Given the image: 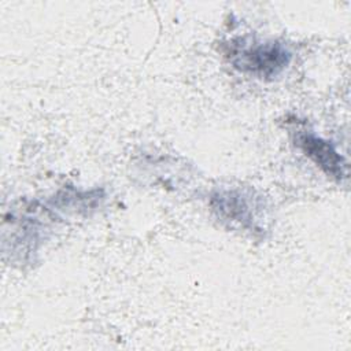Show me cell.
Listing matches in <instances>:
<instances>
[{"mask_svg":"<svg viewBox=\"0 0 351 351\" xmlns=\"http://www.w3.org/2000/svg\"><path fill=\"white\" fill-rule=\"evenodd\" d=\"M228 53L232 64L240 71L250 73L259 78H270L281 73L291 62V52L277 41L230 44Z\"/></svg>","mask_w":351,"mask_h":351,"instance_id":"cell-1","label":"cell"},{"mask_svg":"<svg viewBox=\"0 0 351 351\" xmlns=\"http://www.w3.org/2000/svg\"><path fill=\"white\" fill-rule=\"evenodd\" d=\"M296 144L325 174L339 181L347 177V163L329 141L314 133L300 132L296 136Z\"/></svg>","mask_w":351,"mask_h":351,"instance_id":"cell-2","label":"cell"},{"mask_svg":"<svg viewBox=\"0 0 351 351\" xmlns=\"http://www.w3.org/2000/svg\"><path fill=\"white\" fill-rule=\"evenodd\" d=\"M214 207L225 217L239 221V222H251L254 225V218L251 208L247 200L236 192H218L213 197Z\"/></svg>","mask_w":351,"mask_h":351,"instance_id":"cell-3","label":"cell"}]
</instances>
